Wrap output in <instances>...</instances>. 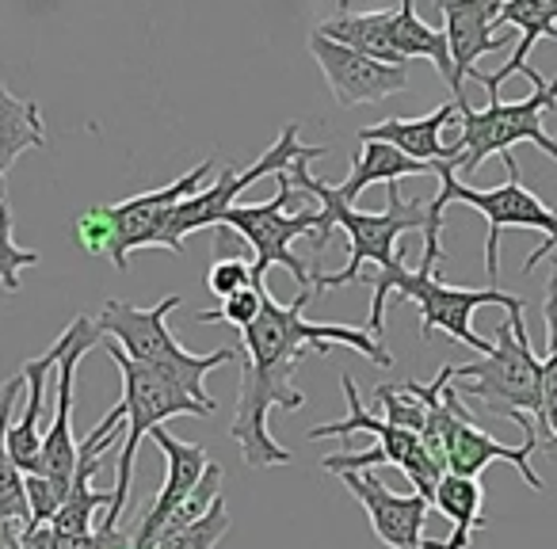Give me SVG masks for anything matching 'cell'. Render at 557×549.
Instances as JSON below:
<instances>
[{
	"label": "cell",
	"instance_id": "13",
	"mask_svg": "<svg viewBox=\"0 0 557 549\" xmlns=\"http://www.w3.org/2000/svg\"><path fill=\"white\" fill-rule=\"evenodd\" d=\"M341 386H344V401H348V420L310 427L306 439H333V435L348 439V435H356V432H371L374 439H379L374 447H382V454H386V465H397L420 496L435 500V488H440V481L447 477V470L428 454V447L420 442V435L405 432V427H394L389 420L367 412L363 401H359V389H356V382H351V374H341Z\"/></svg>",
	"mask_w": 557,
	"mask_h": 549
},
{
	"label": "cell",
	"instance_id": "12",
	"mask_svg": "<svg viewBox=\"0 0 557 549\" xmlns=\"http://www.w3.org/2000/svg\"><path fill=\"white\" fill-rule=\"evenodd\" d=\"M103 340L96 317L81 313V317L70 321L65 328V351L62 363H58V378H54V420H50L47 435H42V454H39V477L54 481L65 496L73 488V473H77V450L81 442L73 439V382H77V366L96 344Z\"/></svg>",
	"mask_w": 557,
	"mask_h": 549
},
{
	"label": "cell",
	"instance_id": "31",
	"mask_svg": "<svg viewBox=\"0 0 557 549\" xmlns=\"http://www.w3.org/2000/svg\"><path fill=\"white\" fill-rule=\"evenodd\" d=\"M73 233H77V245L85 248L88 255H108L111 252V217L103 207H92L73 222Z\"/></svg>",
	"mask_w": 557,
	"mask_h": 549
},
{
	"label": "cell",
	"instance_id": "8",
	"mask_svg": "<svg viewBox=\"0 0 557 549\" xmlns=\"http://www.w3.org/2000/svg\"><path fill=\"white\" fill-rule=\"evenodd\" d=\"M103 344H108L111 363L119 366V378H123V401L119 404L126 409V442H123V450H119V477H115V488H111V492H115V503H111L100 519L123 526V511H126V503H131L134 462H138L141 439H149L153 427H161L164 420H172V416L207 420L210 409L195 401V397H187L184 389H180L176 382L164 378V374L149 371V366H141L138 359H131L115 340H103Z\"/></svg>",
	"mask_w": 557,
	"mask_h": 549
},
{
	"label": "cell",
	"instance_id": "2",
	"mask_svg": "<svg viewBox=\"0 0 557 549\" xmlns=\"http://www.w3.org/2000/svg\"><path fill=\"white\" fill-rule=\"evenodd\" d=\"M321 153H329L325 146H310L302 157H298L295 164L287 169V176L295 179L298 191L313 195L321 207V225L310 233V245L313 252H321V248L329 245V237H333V229H344L351 240V255H348V267L336 271V275H325V271H313V295H321V290H341V287H351V283H359L363 275V263H374L379 271H389L401 263V248H397V240L405 237V233H424V267H435V263L443 260V222L447 217H435L432 210H428L424 199H405L401 195V184H386V210H356L351 202L341 199V191L336 187H329L325 179H318L310 172V161H318Z\"/></svg>",
	"mask_w": 557,
	"mask_h": 549
},
{
	"label": "cell",
	"instance_id": "29",
	"mask_svg": "<svg viewBox=\"0 0 557 549\" xmlns=\"http://www.w3.org/2000/svg\"><path fill=\"white\" fill-rule=\"evenodd\" d=\"M39 263V252L35 248H20L16 237H12V210H0V287L16 295L20 290V271L35 267Z\"/></svg>",
	"mask_w": 557,
	"mask_h": 549
},
{
	"label": "cell",
	"instance_id": "11",
	"mask_svg": "<svg viewBox=\"0 0 557 549\" xmlns=\"http://www.w3.org/2000/svg\"><path fill=\"white\" fill-rule=\"evenodd\" d=\"M210 172H214V157L210 161H199L191 172H184L180 179L172 184L157 187V191H141V195H131L123 202H111L108 217H111V252L108 260L115 263L119 271L131 267V252L138 248H169V225H172V214L184 199L199 195L207 187Z\"/></svg>",
	"mask_w": 557,
	"mask_h": 549
},
{
	"label": "cell",
	"instance_id": "19",
	"mask_svg": "<svg viewBox=\"0 0 557 549\" xmlns=\"http://www.w3.org/2000/svg\"><path fill=\"white\" fill-rule=\"evenodd\" d=\"M455 118H458V103L450 100L424 118H386L379 126H367V130H359V141H386V146L401 149L412 161L432 164V172L435 164H450L455 169L450 146H443V130L455 126Z\"/></svg>",
	"mask_w": 557,
	"mask_h": 549
},
{
	"label": "cell",
	"instance_id": "14",
	"mask_svg": "<svg viewBox=\"0 0 557 549\" xmlns=\"http://www.w3.org/2000/svg\"><path fill=\"white\" fill-rule=\"evenodd\" d=\"M310 54L318 70L325 73V85L341 108H363V103H382L389 96L409 88V70L405 65H386L379 58H367L351 47L310 35Z\"/></svg>",
	"mask_w": 557,
	"mask_h": 549
},
{
	"label": "cell",
	"instance_id": "35",
	"mask_svg": "<svg viewBox=\"0 0 557 549\" xmlns=\"http://www.w3.org/2000/svg\"><path fill=\"white\" fill-rule=\"evenodd\" d=\"M447 4H450V0H435V9H440V12L447 9Z\"/></svg>",
	"mask_w": 557,
	"mask_h": 549
},
{
	"label": "cell",
	"instance_id": "21",
	"mask_svg": "<svg viewBox=\"0 0 557 549\" xmlns=\"http://www.w3.org/2000/svg\"><path fill=\"white\" fill-rule=\"evenodd\" d=\"M432 508H440L450 519V538L443 541V549H470L473 534L485 531V515H481L485 511V488H481L478 477L447 473L435 488Z\"/></svg>",
	"mask_w": 557,
	"mask_h": 549
},
{
	"label": "cell",
	"instance_id": "28",
	"mask_svg": "<svg viewBox=\"0 0 557 549\" xmlns=\"http://www.w3.org/2000/svg\"><path fill=\"white\" fill-rule=\"evenodd\" d=\"M263 298H268V287H245L240 295L225 298L218 310L195 313V321H199V325H233L237 333H245V328L252 325L256 317H260Z\"/></svg>",
	"mask_w": 557,
	"mask_h": 549
},
{
	"label": "cell",
	"instance_id": "6",
	"mask_svg": "<svg viewBox=\"0 0 557 549\" xmlns=\"http://www.w3.org/2000/svg\"><path fill=\"white\" fill-rule=\"evenodd\" d=\"M523 77L534 85V92L527 96V100L504 103L500 92H488L485 111L458 100V138L450 141V157H455V172L462 184L488 161V157L511 153L519 141H531L549 161H557V138H549L546 126H542V115H546L549 108H557V77L546 85L534 65H527Z\"/></svg>",
	"mask_w": 557,
	"mask_h": 549
},
{
	"label": "cell",
	"instance_id": "10",
	"mask_svg": "<svg viewBox=\"0 0 557 549\" xmlns=\"http://www.w3.org/2000/svg\"><path fill=\"white\" fill-rule=\"evenodd\" d=\"M306 149L310 146L298 141V123H287L283 130H278V138L271 141L268 153H263L260 161L248 164L245 172L225 164V169L218 172L214 184H207L199 195H191V199H184L176 207L172 225H169V252L184 255V240L191 237V233L207 229V225H222V217L230 214V207H237L240 191H248V187L260 184V179H271V176H278V172H287Z\"/></svg>",
	"mask_w": 557,
	"mask_h": 549
},
{
	"label": "cell",
	"instance_id": "25",
	"mask_svg": "<svg viewBox=\"0 0 557 549\" xmlns=\"http://www.w3.org/2000/svg\"><path fill=\"white\" fill-rule=\"evenodd\" d=\"M134 546V531H123L119 523H108L100 519L92 534H70L58 531L54 523L32 526L24 534V549H126Z\"/></svg>",
	"mask_w": 557,
	"mask_h": 549
},
{
	"label": "cell",
	"instance_id": "26",
	"mask_svg": "<svg viewBox=\"0 0 557 549\" xmlns=\"http://www.w3.org/2000/svg\"><path fill=\"white\" fill-rule=\"evenodd\" d=\"M379 397L382 420H389L394 427H405V432L424 435L428 427V401L417 389V382H405V386H379L374 389Z\"/></svg>",
	"mask_w": 557,
	"mask_h": 549
},
{
	"label": "cell",
	"instance_id": "15",
	"mask_svg": "<svg viewBox=\"0 0 557 549\" xmlns=\"http://www.w3.org/2000/svg\"><path fill=\"white\" fill-rule=\"evenodd\" d=\"M344 488L363 503L367 519H371V531L379 534L382 546L389 549H443V541L424 538V523L428 511H432V500L420 492H394L386 488L374 470H351L341 473Z\"/></svg>",
	"mask_w": 557,
	"mask_h": 549
},
{
	"label": "cell",
	"instance_id": "23",
	"mask_svg": "<svg viewBox=\"0 0 557 549\" xmlns=\"http://www.w3.org/2000/svg\"><path fill=\"white\" fill-rule=\"evenodd\" d=\"M47 146V123L35 100H20L4 80H0V176L27 153V149Z\"/></svg>",
	"mask_w": 557,
	"mask_h": 549
},
{
	"label": "cell",
	"instance_id": "36",
	"mask_svg": "<svg viewBox=\"0 0 557 549\" xmlns=\"http://www.w3.org/2000/svg\"><path fill=\"white\" fill-rule=\"evenodd\" d=\"M336 4H341V12H344V4H348V0H336Z\"/></svg>",
	"mask_w": 557,
	"mask_h": 549
},
{
	"label": "cell",
	"instance_id": "16",
	"mask_svg": "<svg viewBox=\"0 0 557 549\" xmlns=\"http://www.w3.org/2000/svg\"><path fill=\"white\" fill-rule=\"evenodd\" d=\"M504 0H450L443 16V35H447L450 47V65H455V80H450V96L466 100L462 85L466 77L478 73V62L485 54H496V50L511 47L519 39L516 27H496L500 20Z\"/></svg>",
	"mask_w": 557,
	"mask_h": 549
},
{
	"label": "cell",
	"instance_id": "7",
	"mask_svg": "<svg viewBox=\"0 0 557 549\" xmlns=\"http://www.w3.org/2000/svg\"><path fill=\"white\" fill-rule=\"evenodd\" d=\"M455 389L462 401H473L488 416L504 420H539L546 394H542V359L534 355L527 336L523 310L508 313V321L496 325L493 351L478 363H455Z\"/></svg>",
	"mask_w": 557,
	"mask_h": 549
},
{
	"label": "cell",
	"instance_id": "37",
	"mask_svg": "<svg viewBox=\"0 0 557 549\" xmlns=\"http://www.w3.org/2000/svg\"><path fill=\"white\" fill-rule=\"evenodd\" d=\"M126 549H134V546H126Z\"/></svg>",
	"mask_w": 557,
	"mask_h": 549
},
{
	"label": "cell",
	"instance_id": "3",
	"mask_svg": "<svg viewBox=\"0 0 557 549\" xmlns=\"http://www.w3.org/2000/svg\"><path fill=\"white\" fill-rule=\"evenodd\" d=\"M371 333L382 340L386 333V310H389V298L397 302H412L420 310V340H432L435 333H447L450 340L466 344L473 348L478 355H488L493 351V340L473 333V313L481 305H504L508 313L523 310V298L519 295H504L500 287H485V290H470V287H450L435 275V267H424L420 263L417 271L405 267V260L389 271H379L371 275Z\"/></svg>",
	"mask_w": 557,
	"mask_h": 549
},
{
	"label": "cell",
	"instance_id": "22",
	"mask_svg": "<svg viewBox=\"0 0 557 549\" xmlns=\"http://www.w3.org/2000/svg\"><path fill=\"white\" fill-rule=\"evenodd\" d=\"M432 164H420L412 157H405L401 149L386 146V141H363V153L351 161V172L336 191H341L344 202L356 207V199L367 191L371 184H397L405 176H428Z\"/></svg>",
	"mask_w": 557,
	"mask_h": 549
},
{
	"label": "cell",
	"instance_id": "5",
	"mask_svg": "<svg viewBox=\"0 0 557 549\" xmlns=\"http://www.w3.org/2000/svg\"><path fill=\"white\" fill-rule=\"evenodd\" d=\"M504 169H508V179L488 191H478V187L462 184L458 172L450 164H435V176H440V195L428 199V210L435 217H447V207L450 202H466L473 207L488 225V237H485V271H488V283L496 287L500 279V233L504 229H534L542 233V245L534 248L531 255L523 260V275H531L542 260L557 248V210H549L531 187L523 184L519 176V161L511 153L500 157Z\"/></svg>",
	"mask_w": 557,
	"mask_h": 549
},
{
	"label": "cell",
	"instance_id": "33",
	"mask_svg": "<svg viewBox=\"0 0 557 549\" xmlns=\"http://www.w3.org/2000/svg\"><path fill=\"white\" fill-rule=\"evenodd\" d=\"M0 549H24V538L12 531H0Z\"/></svg>",
	"mask_w": 557,
	"mask_h": 549
},
{
	"label": "cell",
	"instance_id": "30",
	"mask_svg": "<svg viewBox=\"0 0 557 549\" xmlns=\"http://www.w3.org/2000/svg\"><path fill=\"white\" fill-rule=\"evenodd\" d=\"M245 287H252V263L237 260V255L210 263V271H207V290H210V295H218L225 302V298L240 295Z\"/></svg>",
	"mask_w": 557,
	"mask_h": 549
},
{
	"label": "cell",
	"instance_id": "9",
	"mask_svg": "<svg viewBox=\"0 0 557 549\" xmlns=\"http://www.w3.org/2000/svg\"><path fill=\"white\" fill-rule=\"evenodd\" d=\"M278 191L268 202H240L230 207V214L222 217L225 229L240 233V237L252 245V287H268V271L271 267H287L298 279V290H313V271L310 263H302L295 255V240L310 237L321 225V207H295V179L287 172L275 176Z\"/></svg>",
	"mask_w": 557,
	"mask_h": 549
},
{
	"label": "cell",
	"instance_id": "32",
	"mask_svg": "<svg viewBox=\"0 0 557 549\" xmlns=\"http://www.w3.org/2000/svg\"><path fill=\"white\" fill-rule=\"evenodd\" d=\"M534 432H539V454H546L557 462V394L546 397L542 416L534 420Z\"/></svg>",
	"mask_w": 557,
	"mask_h": 549
},
{
	"label": "cell",
	"instance_id": "1",
	"mask_svg": "<svg viewBox=\"0 0 557 549\" xmlns=\"http://www.w3.org/2000/svg\"><path fill=\"white\" fill-rule=\"evenodd\" d=\"M313 290H298L295 302L278 305L268 290L263 310L252 325L240 333L245 344V371H240L237 412H233L230 439L240 447L245 462L252 470L271 465H290V454L283 442L271 435V412H298L306 404V394L295 386V371L306 355H329L333 348H351L374 366H394V355L382 348V340L371 328L351 325H318L306 317Z\"/></svg>",
	"mask_w": 557,
	"mask_h": 549
},
{
	"label": "cell",
	"instance_id": "34",
	"mask_svg": "<svg viewBox=\"0 0 557 549\" xmlns=\"http://www.w3.org/2000/svg\"><path fill=\"white\" fill-rule=\"evenodd\" d=\"M9 207V184H4V176H0V210Z\"/></svg>",
	"mask_w": 557,
	"mask_h": 549
},
{
	"label": "cell",
	"instance_id": "17",
	"mask_svg": "<svg viewBox=\"0 0 557 549\" xmlns=\"http://www.w3.org/2000/svg\"><path fill=\"white\" fill-rule=\"evenodd\" d=\"M149 439H153L164 454V485H161V492H157L153 508L146 511V519H141L138 531H134V549H153V541L161 538L169 519L184 508L187 496L195 492V485H199L202 473H207V465H210L207 447L176 439V435H169L164 427H153Z\"/></svg>",
	"mask_w": 557,
	"mask_h": 549
},
{
	"label": "cell",
	"instance_id": "18",
	"mask_svg": "<svg viewBox=\"0 0 557 549\" xmlns=\"http://www.w3.org/2000/svg\"><path fill=\"white\" fill-rule=\"evenodd\" d=\"M62 351H65V333L42 351L39 359H27L24 363V382H27V404L20 412V420L9 424V450L16 458V465L24 473L39 470V454H42V409H47V397H50V378H58V363H62Z\"/></svg>",
	"mask_w": 557,
	"mask_h": 549
},
{
	"label": "cell",
	"instance_id": "38",
	"mask_svg": "<svg viewBox=\"0 0 557 549\" xmlns=\"http://www.w3.org/2000/svg\"><path fill=\"white\" fill-rule=\"evenodd\" d=\"M554 271H557V263H554Z\"/></svg>",
	"mask_w": 557,
	"mask_h": 549
},
{
	"label": "cell",
	"instance_id": "20",
	"mask_svg": "<svg viewBox=\"0 0 557 549\" xmlns=\"http://www.w3.org/2000/svg\"><path fill=\"white\" fill-rule=\"evenodd\" d=\"M394 12L397 9H379V12H336V16L321 20L318 35L351 47L367 58H379L386 65H409L401 62L394 47Z\"/></svg>",
	"mask_w": 557,
	"mask_h": 549
},
{
	"label": "cell",
	"instance_id": "24",
	"mask_svg": "<svg viewBox=\"0 0 557 549\" xmlns=\"http://www.w3.org/2000/svg\"><path fill=\"white\" fill-rule=\"evenodd\" d=\"M394 47L401 54V62H412V58H424V62L435 65L443 80H455V65H450V47L443 27H432L417 16V0H397L394 12Z\"/></svg>",
	"mask_w": 557,
	"mask_h": 549
},
{
	"label": "cell",
	"instance_id": "27",
	"mask_svg": "<svg viewBox=\"0 0 557 549\" xmlns=\"http://www.w3.org/2000/svg\"><path fill=\"white\" fill-rule=\"evenodd\" d=\"M225 534H230V508H225V500H218L207 515L195 519L191 526H180V531L164 534L153 549H218V541Z\"/></svg>",
	"mask_w": 557,
	"mask_h": 549
},
{
	"label": "cell",
	"instance_id": "4",
	"mask_svg": "<svg viewBox=\"0 0 557 549\" xmlns=\"http://www.w3.org/2000/svg\"><path fill=\"white\" fill-rule=\"evenodd\" d=\"M176 305H180V295L161 298V302L149 305V310L146 305H131V302L111 298V302H103L96 325H100L103 340H115L131 359H138L149 371L164 374V378L176 382L187 397H195V401L214 412L218 401L207 394L202 378H207L210 371H218V366L233 363L237 351L218 348V351H210V355H191V351L169 333V313L176 310Z\"/></svg>",
	"mask_w": 557,
	"mask_h": 549
}]
</instances>
